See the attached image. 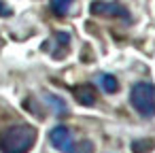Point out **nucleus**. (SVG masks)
I'll return each instance as SVG.
<instances>
[{"label":"nucleus","instance_id":"f257e3e1","mask_svg":"<svg viewBox=\"0 0 155 153\" xmlns=\"http://www.w3.org/2000/svg\"><path fill=\"white\" fill-rule=\"evenodd\" d=\"M36 142V128L17 123L0 132V153H28Z\"/></svg>","mask_w":155,"mask_h":153},{"label":"nucleus","instance_id":"f03ea898","mask_svg":"<svg viewBox=\"0 0 155 153\" xmlns=\"http://www.w3.org/2000/svg\"><path fill=\"white\" fill-rule=\"evenodd\" d=\"M130 104L140 117H155V85L151 81H138L130 89Z\"/></svg>","mask_w":155,"mask_h":153},{"label":"nucleus","instance_id":"7ed1b4c3","mask_svg":"<svg viewBox=\"0 0 155 153\" xmlns=\"http://www.w3.org/2000/svg\"><path fill=\"white\" fill-rule=\"evenodd\" d=\"M91 13L94 15H102V17H119L130 22V11L125 7H121L119 2H108V0H96L91 2Z\"/></svg>","mask_w":155,"mask_h":153},{"label":"nucleus","instance_id":"20e7f679","mask_svg":"<svg viewBox=\"0 0 155 153\" xmlns=\"http://www.w3.org/2000/svg\"><path fill=\"white\" fill-rule=\"evenodd\" d=\"M49 142L62 151V153H70L72 147H74V138H72V132L66 128V125H55L51 132H49Z\"/></svg>","mask_w":155,"mask_h":153},{"label":"nucleus","instance_id":"39448f33","mask_svg":"<svg viewBox=\"0 0 155 153\" xmlns=\"http://www.w3.org/2000/svg\"><path fill=\"white\" fill-rule=\"evenodd\" d=\"M55 45V49H51V55L55 58V60H60V58H64L66 53H68V47H70V34L68 32H55L53 34V38L49 41V45Z\"/></svg>","mask_w":155,"mask_h":153},{"label":"nucleus","instance_id":"423d86ee","mask_svg":"<svg viewBox=\"0 0 155 153\" xmlns=\"http://www.w3.org/2000/svg\"><path fill=\"white\" fill-rule=\"evenodd\" d=\"M74 98H77V102L79 104H83V106H94L96 104V89H94V85H77L74 87Z\"/></svg>","mask_w":155,"mask_h":153},{"label":"nucleus","instance_id":"0eeeda50","mask_svg":"<svg viewBox=\"0 0 155 153\" xmlns=\"http://www.w3.org/2000/svg\"><path fill=\"white\" fill-rule=\"evenodd\" d=\"M98 85L102 87L104 94H115V91L119 89V81H117V77H115V75H108V72L98 75Z\"/></svg>","mask_w":155,"mask_h":153},{"label":"nucleus","instance_id":"6e6552de","mask_svg":"<svg viewBox=\"0 0 155 153\" xmlns=\"http://www.w3.org/2000/svg\"><path fill=\"white\" fill-rule=\"evenodd\" d=\"M45 98H47L49 106L53 108V113H55L58 117H64V115L68 113V106H66V102H64L60 96H55V94H45Z\"/></svg>","mask_w":155,"mask_h":153},{"label":"nucleus","instance_id":"1a4fd4ad","mask_svg":"<svg viewBox=\"0 0 155 153\" xmlns=\"http://www.w3.org/2000/svg\"><path fill=\"white\" fill-rule=\"evenodd\" d=\"M72 5H74V0H51V11H53L55 15L64 17V15L70 13Z\"/></svg>","mask_w":155,"mask_h":153},{"label":"nucleus","instance_id":"9d476101","mask_svg":"<svg viewBox=\"0 0 155 153\" xmlns=\"http://www.w3.org/2000/svg\"><path fill=\"white\" fill-rule=\"evenodd\" d=\"M153 140H134L132 142V149H134V153H149L151 149H153Z\"/></svg>","mask_w":155,"mask_h":153},{"label":"nucleus","instance_id":"9b49d317","mask_svg":"<svg viewBox=\"0 0 155 153\" xmlns=\"http://www.w3.org/2000/svg\"><path fill=\"white\" fill-rule=\"evenodd\" d=\"M70 153H94V142L91 140H81V142H74L72 151Z\"/></svg>","mask_w":155,"mask_h":153},{"label":"nucleus","instance_id":"f8f14e48","mask_svg":"<svg viewBox=\"0 0 155 153\" xmlns=\"http://www.w3.org/2000/svg\"><path fill=\"white\" fill-rule=\"evenodd\" d=\"M13 11H11V7L5 2V0H0V17H9Z\"/></svg>","mask_w":155,"mask_h":153}]
</instances>
